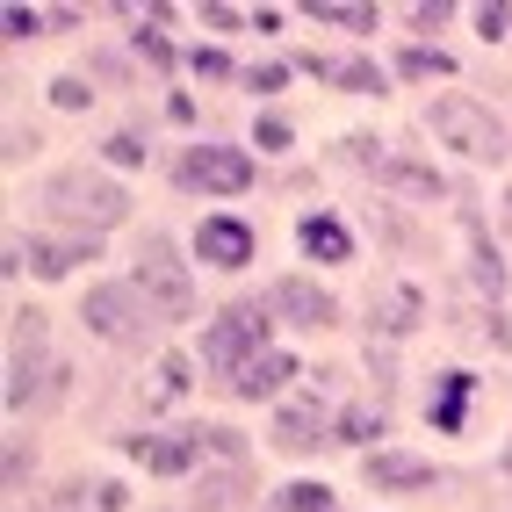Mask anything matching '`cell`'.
Masks as SVG:
<instances>
[{
  "mask_svg": "<svg viewBox=\"0 0 512 512\" xmlns=\"http://www.w3.org/2000/svg\"><path fill=\"white\" fill-rule=\"evenodd\" d=\"M44 224H65V231H116L130 217V188L116 174H101V166H58L44 181Z\"/></svg>",
  "mask_w": 512,
  "mask_h": 512,
  "instance_id": "cell-1",
  "label": "cell"
},
{
  "mask_svg": "<svg viewBox=\"0 0 512 512\" xmlns=\"http://www.w3.org/2000/svg\"><path fill=\"white\" fill-rule=\"evenodd\" d=\"M267 347H275V303H267V296H238V303H224V311L195 332V361L210 375H224V383L253 354H267Z\"/></svg>",
  "mask_w": 512,
  "mask_h": 512,
  "instance_id": "cell-2",
  "label": "cell"
},
{
  "mask_svg": "<svg viewBox=\"0 0 512 512\" xmlns=\"http://www.w3.org/2000/svg\"><path fill=\"white\" fill-rule=\"evenodd\" d=\"M426 130H433L455 159H476V166H498V159H505V123L491 116V101H476V94H462V87H440V94L426 101Z\"/></svg>",
  "mask_w": 512,
  "mask_h": 512,
  "instance_id": "cell-3",
  "label": "cell"
},
{
  "mask_svg": "<svg viewBox=\"0 0 512 512\" xmlns=\"http://www.w3.org/2000/svg\"><path fill=\"white\" fill-rule=\"evenodd\" d=\"M80 325L101 339V347H116V354H145L152 332H159V311L145 303V289L123 275V282H94L80 296Z\"/></svg>",
  "mask_w": 512,
  "mask_h": 512,
  "instance_id": "cell-4",
  "label": "cell"
},
{
  "mask_svg": "<svg viewBox=\"0 0 512 512\" xmlns=\"http://www.w3.org/2000/svg\"><path fill=\"white\" fill-rule=\"evenodd\" d=\"M130 282L145 289V303L159 311V325H188L195 318V275H188V260H181V246L166 231H145L138 238V253H130Z\"/></svg>",
  "mask_w": 512,
  "mask_h": 512,
  "instance_id": "cell-5",
  "label": "cell"
},
{
  "mask_svg": "<svg viewBox=\"0 0 512 512\" xmlns=\"http://www.w3.org/2000/svg\"><path fill=\"white\" fill-rule=\"evenodd\" d=\"M260 181V166L246 145H188L174 159V188L181 195H246Z\"/></svg>",
  "mask_w": 512,
  "mask_h": 512,
  "instance_id": "cell-6",
  "label": "cell"
},
{
  "mask_svg": "<svg viewBox=\"0 0 512 512\" xmlns=\"http://www.w3.org/2000/svg\"><path fill=\"white\" fill-rule=\"evenodd\" d=\"M267 448H282V455H318V448H332V412H325L318 397H282L275 419H267Z\"/></svg>",
  "mask_w": 512,
  "mask_h": 512,
  "instance_id": "cell-7",
  "label": "cell"
},
{
  "mask_svg": "<svg viewBox=\"0 0 512 512\" xmlns=\"http://www.w3.org/2000/svg\"><path fill=\"white\" fill-rule=\"evenodd\" d=\"M267 303H275V318H282L289 332H332V325H339L332 289L311 282V275H282L275 289H267Z\"/></svg>",
  "mask_w": 512,
  "mask_h": 512,
  "instance_id": "cell-8",
  "label": "cell"
},
{
  "mask_svg": "<svg viewBox=\"0 0 512 512\" xmlns=\"http://www.w3.org/2000/svg\"><path fill=\"white\" fill-rule=\"evenodd\" d=\"M123 455L130 462H138L145 476H159V484H166V476H195L202 469V448H195V426H181V433H130L123 440Z\"/></svg>",
  "mask_w": 512,
  "mask_h": 512,
  "instance_id": "cell-9",
  "label": "cell"
},
{
  "mask_svg": "<svg viewBox=\"0 0 512 512\" xmlns=\"http://www.w3.org/2000/svg\"><path fill=\"white\" fill-rule=\"evenodd\" d=\"M253 224L246 217H202L195 224V260L202 267H217V275H246L253 267Z\"/></svg>",
  "mask_w": 512,
  "mask_h": 512,
  "instance_id": "cell-10",
  "label": "cell"
},
{
  "mask_svg": "<svg viewBox=\"0 0 512 512\" xmlns=\"http://www.w3.org/2000/svg\"><path fill=\"white\" fill-rule=\"evenodd\" d=\"M73 383V368L58 354H8V412H29V404H58V390Z\"/></svg>",
  "mask_w": 512,
  "mask_h": 512,
  "instance_id": "cell-11",
  "label": "cell"
},
{
  "mask_svg": "<svg viewBox=\"0 0 512 512\" xmlns=\"http://www.w3.org/2000/svg\"><path fill=\"white\" fill-rule=\"evenodd\" d=\"M22 246H29V267H37L44 282L80 275V267L101 260V238H94V231H37V238H22Z\"/></svg>",
  "mask_w": 512,
  "mask_h": 512,
  "instance_id": "cell-12",
  "label": "cell"
},
{
  "mask_svg": "<svg viewBox=\"0 0 512 512\" xmlns=\"http://www.w3.org/2000/svg\"><path fill=\"white\" fill-rule=\"evenodd\" d=\"M361 476H368L375 491H404V498L440 484V469H433L426 455H412V448H368V455H361Z\"/></svg>",
  "mask_w": 512,
  "mask_h": 512,
  "instance_id": "cell-13",
  "label": "cell"
},
{
  "mask_svg": "<svg viewBox=\"0 0 512 512\" xmlns=\"http://www.w3.org/2000/svg\"><path fill=\"white\" fill-rule=\"evenodd\" d=\"M462 253H469V282H476V296L498 303L512 275H505V253H498V238H491V217L462 210Z\"/></svg>",
  "mask_w": 512,
  "mask_h": 512,
  "instance_id": "cell-14",
  "label": "cell"
},
{
  "mask_svg": "<svg viewBox=\"0 0 512 512\" xmlns=\"http://www.w3.org/2000/svg\"><path fill=\"white\" fill-rule=\"evenodd\" d=\"M289 383H296V354L267 347V354H253L246 368L231 375V397L238 404H275V390H289Z\"/></svg>",
  "mask_w": 512,
  "mask_h": 512,
  "instance_id": "cell-15",
  "label": "cell"
},
{
  "mask_svg": "<svg viewBox=\"0 0 512 512\" xmlns=\"http://www.w3.org/2000/svg\"><path fill=\"white\" fill-rule=\"evenodd\" d=\"M419 318H426V296H419L412 282L375 289V303H368V332H375V339H412Z\"/></svg>",
  "mask_w": 512,
  "mask_h": 512,
  "instance_id": "cell-16",
  "label": "cell"
},
{
  "mask_svg": "<svg viewBox=\"0 0 512 512\" xmlns=\"http://www.w3.org/2000/svg\"><path fill=\"white\" fill-rule=\"evenodd\" d=\"M296 246H303V260H318V267H347L354 260V231L339 224L332 210H311L296 224Z\"/></svg>",
  "mask_w": 512,
  "mask_h": 512,
  "instance_id": "cell-17",
  "label": "cell"
},
{
  "mask_svg": "<svg viewBox=\"0 0 512 512\" xmlns=\"http://www.w3.org/2000/svg\"><path fill=\"white\" fill-rule=\"evenodd\" d=\"M195 354H181V347H166L159 361H152V375H145V404H181L188 390H195Z\"/></svg>",
  "mask_w": 512,
  "mask_h": 512,
  "instance_id": "cell-18",
  "label": "cell"
},
{
  "mask_svg": "<svg viewBox=\"0 0 512 512\" xmlns=\"http://www.w3.org/2000/svg\"><path fill=\"white\" fill-rule=\"evenodd\" d=\"M130 51H138L145 65H159V73H174V65L188 58L174 44V29H166V15H130Z\"/></svg>",
  "mask_w": 512,
  "mask_h": 512,
  "instance_id": "cell-19",
  "label": "cell"
},
{
  "mask_svg": "<svg viewBox=\"0 0 512 512\" xmlns=\"http://www.w3.org/2000/svg\"><path fill=\"white\" fill-rule=\"evenodd\" d=\"M383 181H390L397 195H412V202H448V174H433L426 159H404V152H390Z\"/></svg>",
  "mask_w": 512,
  "mask_h": 512,
  "instance_id": "cell-20",
  "label": "cell"
},
{
  "mask_svg": "<svg viewBox=\"0 0 512 512\" xmlns=\"http://www.w3.org/2000/svg\"><path fill=\"white\" fill-rule=\"evenodd\" d=\"M332 440L339 448H383V404H339L332 412Z\"/></svg>",
  "mask_w": 512,
  "mask_h": 512,
  "instance_id": "cell-21",
  "label": "cell"
},
{
  "mask_svg": "<svg viewBox=\"0 0 512 512\" xmlns=\"http://www.w3.org/2000/svg\"><path fill=\"white\" fill-rule=\"evenodd\" d=\"M303 15L325 22V29H347V37H375V29H383V15H375L368 0H311Z\"/></svg>",
  "mask_w": 512,
  "mask_h": 512,
  "instance_id": "cell-22",
  "label": "cell"
},
{
  "mask_svg": "<svg viewBox=\"0 0 512 512\" xmlns=\"http://www.w3.org/2000/svg\"><path fill=\"white\" fill-rule=\"evenodd\" d=\"M332 159L347 166V174H383V166H390V152H383V138H375V130H347V138L332 145Z\"/></svg>",
  "mask_w": 512,
  "mask_h": 512,
  "instance_id": "cell-23",
  "label": "cell"
},
{
  "mask_svg": "<svg viewBox=\"0 0 512 512\" xmlns=\"http://www.w3.org/2000/svg\"><path fill=\"white\" fill-rule=\"evenodd\" d=\"M469 390H476L469 375H440V397H433V426L440 433H462L469 426Z\"/></svg>",
  "mask_w": 512,
  "mask_h": 512,
  "instance_id": "cell-24",
  "label": "cell"
},
{
  "mask_svg": "<svg viewBox=\"0 0 512 512\" xmlns=\"http://www.w3.org/2000/svg\"><path fill=\"white\" fill-rule=\"evenodd\" d=\"M253 491V469H217V476H202V491H195V512H224Z\"/></svg>",
  "mask_w": 512,
  "mask_h": 512,
  "instance_id": "cell-25",
  "label": "cell"
},
{
  "mask_svg": "<svg viewBox=\"0 0 512 512\" xmlns=\"http://www.w3.org/2000/svg\"><path fill=\"white\" fill-rule=\"evenodd\" d=\"M44 311H37V303H15V311H8V354H51L44 347Z\"/></svg>",
  "mask_w": 512,
  "mask_h": 512,
  "instance_id": "cell-26",
  "label": "cell"
},
{
  "mask_svg": "<svg viewBox=\"0 0 512 512\" xmlns=\"http://www.w3.org/2000/svg\"><path fill=\"white\" fill-rule=\"evenodd\" d=\"M455 65H448V51H433V44H404L397 51V80H448Z\"/></svg>",
  "mask_w": 512,
  "mask_h": 512,
  "instance_id": "cell-27",
  "label": "cell"
},
{
  "mask_svg": "<svg viewBox=\"0 0 512 512\" xmlns=\"http://www.w3.org/2000/svg\"><path fill=\"white\" fill-rule=\"evenodd\" d=\"M332 505H339L332 484H311V476H296V484L275 491V512H332Z\"/></svg>",
  "mask_w": 512,
  "mask_h": 512,
  "instance_id": "cell-28",
  "label": "cell"
},
{
  "mask_svg": "<svg viewBox=\"0 0 512 512\" xmlns=\"http://www.w3.org/2000/svg\"><path fill=\"white\" fill-rule=\"evenodd\" d=\"M332 87H347V94H390V73H383V65H368V58H339Z\"/></svg>",
  "mask_w": 512,
  "mask_h": 512,
  "instance_id": "cell-29",
  "label": "cell"
},
{
  "mask_svg": "<svg viewBox=\"0 0 512 512\" xmlns=\"http://www.w3.org/2000/svg\"><path fill=\"white\" fill-rule=\"evenodd\" d=\"M44 101H51V109H65V116H80V109H94V80H87V73H58V80L44 87Z\"/></svg>",
  "mask_w": 512,
  "mask_h": 512,
  "instance_id": "cell-30",
  "label": "cell"
},
{
  "mask_svg": "<svg viewBox=\"0 0 512 512\" xmlns=\"http://www.w3.org/2000/svg\"><path fill=\"white\" fill-rule=\"evenodd\" d=\"M101 159H109L116 174H138L145 166V130H109V138H101Z\"/></svg>",
  "mask_w": 512,
  "mask_h": 512,
  "instance_id": "cell-31",
  "label": "cell"
},
{
  "mask_svg": "<svg viewBox=\"0 0 512 512\" xmlns=\"http://www.w3.org/2000/svg\"><path fill=\"white\" fill-rule=\"evenodd\" d=\"M289 145H296L289 116H275V109H267V116H253V152H289Z\"/></svg>",
  "mask_w": 512,
  "mask_h": 512,
  "instance_id": "cell-32",
  "label": "cell"
},
{
  "mask_svg": "<svg viewBox=\"0 0 512 512\" xmlns=\"http://www.w3.org/2000/svg\"><path fill=\"white\" fill-rule=\"evenodd\" d=\"M469 29H476V37H484V44H505V37H512V8H498V0H484V8H469Z\"/></svg>",
  "mask_w": 512,
  "mask_h": 512,
  "instance_id": "cell-33",
  "label": "cell"
},
{
  "mask_svg": "<svg viewBox=\"0 0 512 512\" xmlns=\"http://www.w3.org/2000/svg\"><path fill=\"white\" fill-rule=\"evenodd\" d=\"M238 80H246V94H282V87H289V65H282V58H260V65H246Z\"/></svg>",
  "mask_w": 512,
  "mask_h": 512,
  "instance_id": "cell-34",
  "label": "cell"
},
{
  "mask_svg": "<svg viewBox=\"0 0 512 512\" xmlns=\"http://www.w3.org/2000/svg\"><path fill=\"white\" fill-rule=\"evenodd\" d=\"M188 65H195V73H202V80H231V73H238V65H231V51H224V44H195V51H188Z\"/></svg>",
  "mask_w": 512,
  "mask_h": 512,
  "instance_id": "cell-35",
  "label": "cell"
},
{
  "mask_svg": "<svg viewBox=\"0 0 512 512\" xmlns=\"http://www.w3.org/2000/svg\"><path fill=\"white\" fill-rule=\"evenodd\" d=\"M29 476H37V455H29V440L15 433L8 440V491H29Z\"/></svg>",
  "mask_w": 512,
  "mask_h": 512,
  "instance_id": "cell-36",
  "label": "cell"
},
{
  "mask_svg": "<svg viewBox=\"0 0 512 512\" xmlns=\"http://www.w3.org/2000/svg\"><path fill=\"white\" fill-rule=\"evenodd\" d=\"M0 22H8V37H15V44H29V37H44V29H51V22H44L37 8H22V0H15V8L0 15Z\"/></svg>",
  "mask_w": 512,
  "mask_h": 512,
  "instance_id": "cell-37",
  "label": "cell"
},
{
  "mask_svg": "<svg viewBox=\"0 0 512 512\" xmlns=\"http://www.w3.org/2000/svg\"><path fill=\"white\" fill-rule=\"evenodd\" d=\"M476 325H484V332H476V339H484V347H498V354L512 347V318L498 311V303H484V318H476Z\"/></svg>",
  "mask_w": 512,
  "mask_h": 512,
  "instance_id": "cell-38",
  "label": "cell"
},
{
  "mask_svg": "<svg viewBox=\"0 0 512 512\" xmlns=\"http://www.w3.org/2000/svg\"><path fill=\"white\" fill-rule=\"evenodd\" d=\"M375 238H383V246H419V231L404 224L397 210H375Z\"/></svg>",
  "mask_w": 512,
  "mask_h": 512,
  "instance_id": "cell-39",
  "label": "cell"
},
{
  "mask_svg": "<svg viewBox=\"0 0 512 512\" xmlns=\"http://www.w3.org/2000/svg\"><path fill=\"white\" fill-rule=\"evenodd\" d=\"M404 22H412V29H419V37H440V29H448L455 15H448V8H440V0H419V8H412V15H404Z\"/></svg>",
  "mask_w": 512,
  "mask_h": 512,
  "instance_id": "cell-40",
  "label": "cell"
},
{
  "mask_svg": "<svg viewBox=\"0 0 512 512\" xmlns=\"http://www.w3.org/2000/svg\"><path fill=\"white\" fill-rule=\"evenodd\" d=\"M94 512H130V484H123V476H101V484H94Z\"/></svg>",
  "mask_w": 512,
  "mask_h": 512,
  "instance_id": "cell-41",
  "label": "cell"
},
{
  "mask_svg": "<svg viewBox=\"0 0 512 512\" xmlns=\"http://www.w3.org/2000/svg\"><path fill=\"white\" fill-rule=\"evenodd\" d=\"M29 152H37V130H8V166H29Z\"/></svg>",
  "mask_w": 512,
  "mask_h": 512,
  "instance_id": "cell-42",
  "label": "cell"
},
{
  "mask_svg": "<svg viewBox=\"0 0 512 512\" xmlns=\"http://www.w3.org/2000/svg\"><path fill=\"white\" fill-rule=\"evenodd\" d=\"M202 22H210V29H224V37H231V29H246L253 15H238V8H202Z\"/></svg>",
  "mask_w": 512,
  "mask_h": 512,
  "instance_id": "cell-43",
  "label": "cell"
},
{
  "mask_svg": "<svg viewBox=\"0 0 512 512\" xmlns=\"http://www.w3.org/2000/svg\"><path fill=\"white\" fill-rule=\"evenodd\" d=\"M166 123H195V94H166Z\"/></svg>",
  "mask_w": 512,
  "mask_h": 512,
  "instance_id": "cell-44",
  "label": "cell"
},
{
  "mask_svg": "<svg viewBox=\"0 0 512 512\" xmlns=\"http://www.w3.org/2000/svg\"><path fill=\"white\" fill-rule=\"evenodd\" d=\"M498 210H505V224H512V181H505V202H498Z\"/></svg>",
  "mask_w": 512,
  "mask_h": 512,
  "instance_id": "cell-45",
  "label": "cell"
},
{
  "mask_svg": "<svg viewBox=\"0 0 512 512\" xmlns=\"http://www.w3.org/2000/svg\"><path fill=\"white\" fill-rule=\"evenodd\" d=\"M498 469H505V476H512V440H505V455H498Z\"/></svg>",
  "mask_w": 512,
  "mask_h": 512,
  "instance_id": "cell-46",
  "label": "cell"
}]
</instances>
